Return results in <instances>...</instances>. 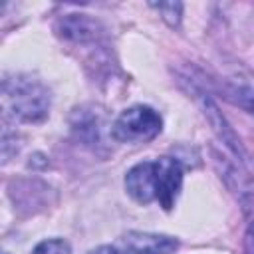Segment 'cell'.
Wrapping results in <instances>:
<instances>
[{
  "mask_svg": "<svg viewBox=\"0 0 254 254\" xmlns=\"http://www.w3.org/2000/svg\"><path fill=\"white\" fill-rule=\"evenodd\" d=\"M0 254H6V252H0Z\"/></svg>",
  "mask_w": 254,
  "mask_h": 254,
  "instance_id": "obj_9",
  "label": "cell"
},
{
  "mask_svg": "<svg viewBox=\"0 0 254 254\" xmlns=\"http://www.w3.org/2000/svg\"><path fill=\"white\" fill-rule=\"evenodd\" d=\"M129 254H171L179 248V240L153 232H129L123 238Z\"/></svg>",
  "mask_w": 254,
  "mask_h": 254,
  "instance_id": "obj_5",
  "label": "cell"
},
{
  "mask_svg": "<svg viewBox=\"0 0 254 254\" xmlns=\"http://www.w3.org/2000/svg\"><path fill=\"white\" fill-rule=\"evenodd\" d=\"M89 254H121V252L117 248H113V246H99V248L91 250Z\"/></svg>",
  "mask_w": 254,
  "mask_h": 254,
  "instance_id": "obj_7",
  "label": "cell"
},
{
  "mask_svg": "<svg viewBox=\"0 0 254 254\" xmlns=\"http://www.w3.org/2000/svg\"><path fill=\"white\" fill-rule=\"evenodd\" d=\"M153 165H155V200L165 210H171L183 185V167L179 161L171 157L155 159Z\"/></svg>",
  "mask_w": 254,
  "mask_h": 254,
  "instance_id": "obj_3",
  "label": "cell"
},
{
  "mask_svg": "<svg viewBox=\"0 0 254 254\" xmlns=\"http://www.w3.org/2000/svg\"><path fill=\"white\" fill-rule=\"evenodd\" d=\"M125 189L141 204H149L155 200V165L153 161L137 163L129 169L125 177Z\"/></svg>",
  "mask_w": 254,
  "mask_h": 254,
  "instance_id": "obj_4",
  "label": "cell"
},
{
  "mask_svg": "<svg viewBox=\"0 0 254 254\" xmlns=\"http://www.w3.org/2000/svg\"><path fill=\"white\" fill-rule=\"evenodd\" d=\"M48 91L30 77L6 79L0 85V107L14 119L40 121L48 113Z\"/></svg>",
  "mask_w": 254,
  "mask_h": 254,
  "instance_id": "obj_1",
  "label": "cell"
},
{
  "mask_svg": "<svg viewBox=\"0 0 254 254\" xmlns=\"http://www.w3.org/2000/svg\"><path fill=\"white\" fill-rule=\"evenodd\" d=\"M2 10H4V2H0V12H2Z\"/></svg>",
  "mask_w": 254,
  "mask_h": 254,
  "instance_id": "obj_8",
  "label": "cell"
},
{
  "mask_svg": "<svg viewBox=\"0 0 254 254\" xmlns=\"http://www.w3.org/2000/svg\"><path fill=\"white\" fill-rule=\"evenodd\" d=\"M32 254H71V248L65 240H60V238H50V240H44L40 242Z\"/></svg>",
  "mask_w": 254,
  "mask_h": 254,
  "instance_id": "obj_6",
  "label": "cell"
},
{
  "mask_svg": "<svg viewBox=\"0 0 254 254\" xmlns=\"http://www.w3.org/2000/svg\"><path fill=\"white\" fill-rule=\"evenodd\" d=\"M161 115L147 105H133L125 109L113 123L111 135L121 143H145L161 133Z\"/></svg>",
  "mask_w": 254,
  "mask_h": 254,
  "instance_id": "obj_2",
  "label": "cell"
}]
</instances>
